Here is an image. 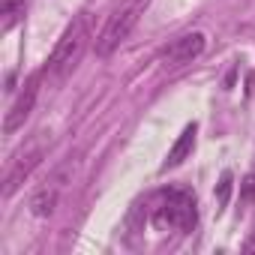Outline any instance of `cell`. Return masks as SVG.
<instances>
[{"mask_svg":"<svg viewBox=\"0 0 255 255\" xmlns=\"http://www.w3.org/2000/svg\"><path fill=\"white\" fill-rule=\"evenodd\" d=\"M255 195V177H246V189H243V198H252Z\"/></svg>","mask_w":255,"mask_h":255,"instance_id":"8fae6325","label":"cell"},{"mask_svg":"<svg viewBox=\"0 0 255 255\" xmlns=\"http://www.w3.org/2000/svg\"><path fill=\"white\" fill-rule=\"evenodd\" d=\"M39 159H42V147L21 150V153L12 159V165H9V171H6V180H3V195H6V198L27 180V174L39 165Z\"/></svg>","mask_w":255,"mask_h":255,"instance_id":"8992f818","label":"cell"},{"mask_svg":"<svg viewBox=\"0 0 255 255\" xmlns=\"http://www.w3.org/2000/svg\"><path fill=\"white\" fill-rule=\"evenodd\" d=\"M87 39H90V27H87V18L78 15L66 30L63 36L57 39V45L51 48L48 54V63H45V72L54 78V81H63L81 60L84 48H87Z\"/></svg>","mask_w":255,"mask_h":255,"instance_id":"7a4b0ae2","label":"cell"},{"mask_svg":"<svg viewBox=\"0 0 255 255\" xmlns=\"http://www.w3.org/2000/svg\"><path fill=\"white\" fill-rule=\"evenodd\" d=\"M153 219L159 228H168V231H180V234L192 231L198 222V201H195L192 189H183V186L165 189Z\"/></svg>","mask_w":255,"mask_h":255,"instance_id":"3957f363","label":"cell"},{"mask_svg":"<svg viewBox=\"0 0 255 255\" xmlns=\"http://www.w3.org/2000/svg\"><path fill=\"white\" fill-rule=\"evenodd\" d=\"M204 45H207V39H204V33H201V30L183 33V36H177V39L162 51V66H165V69L186 66V63H192L195 57H201V54H204Z\"/></svg>","mask_w":255,"mask_h":255,"instance_id":"277c9868","label":"cell"},{"mask_svg":"<svg viewBox=\"0 0 255 255\" xmlns=\"http://www.w3.org/2000/svg\"><path fill=\"white\" fill-rule=\"evenodd\" d=\"M24 9H27V0H0V30L9 33L24 18Z\"/></svg>","mask_w":255,"mask_h":255,"instance_id":"9c48e42d","label":"cell"},{"mask_svg":"<svg viewBox=\"0 0 255 255\" xmlns=\"http://www.w3.org/2000/svg\"><path fill=\"white\" fill-rule=\"evenodd\" d=\"M228 192H231V174H225V177H222V186H219V201H222V204H225Z\"/></svg>","mask_w":255,"mask_h":255,"instance_id":"30bf717a","label":"cell"},{"mask_svg":"<svg viewBox=\"0 0 255 255\" xmlns=\"http://www.w3.org/2000/svg\"><path fill=\"white\" fill-rule=\"evenodd\" d=\"M63 177H66V168H60L51 180H45V186H39V189L33 192L30 207H33L36 216H48V213H54L57 198H60V189H63Z\"/></svg>","mask_w":255,"mask_h":255,"instance_id":"52a82bcc","label":"cell"},{"mask_svg":"<svg viewBox=\"0 0 255 255\" xmlns=\"http://www.w3.org/2000/svg\"><path fill=\"white\" fill-rule=\"evenodd\" d=\"M195 132H198V126H195V123H189L186 129L180 132V138L171 144V150H168V156H165V162H162V171L183 165V159H186V156L192 153V147H195Z\"/></svg>","mask_w":255,"mask_h":255,"instance_id":"ba28073f","label":"cell"},{"mask_svg":"<svg viewBox=\"0 0 255 255\" xmlns=\"http://www.w3.org/2000/svg\"><path fill=\"white\" fill-rule=\"evenodd\" d=\"M36 96H39V75H30V78L21 84L18 99H15V102L9 105V111H6V120H3V132H6V135L18 132L21 126H24V120L30 117V111H33V105H36Z\"/></svg>","mask_w":255,"mask_h":255,"instance_id":"5b68a950","label":"cell"},{"mask_svg":"<svg viewBox=\"0 0 255 255\" xmlns=\"http://www.w3.org/2000/svg\"><path fill=\"white\" fill-rule=\"evenodd\" d=\"M147 6H150V0H117L114 9L105 18V24H102V30H99V36H96V54L99 57L114 54L126 39H129V33L138 27Z\"/></svg>","mask_w":255,"mask_h":255,"instance_id":"6da1fadb","label":"cell"}]
</instances>
